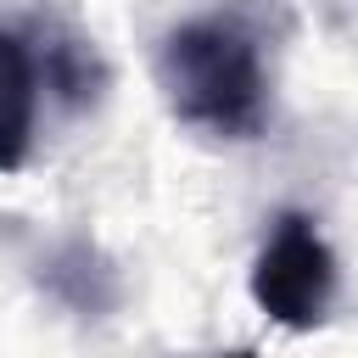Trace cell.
I'll list each match as a JSON object with an SVG mask.
<instances>
[{
	"instance_id": "cell-1",
	"label": "cell",
	"mask_w": 358,
	"mask_h": 358,
	"mask_svg": "<svg viewBox=\"0 0 358 358\" xmlns=\"http://www.w3.org/2000/svg\"><path fill=\"white\" fill-rule=\"evenodd\" d=\"M157 90L168 112L218 140H252L268 123V73L252 28L235 17H190L157 45Z\"/></svg>"
},
{
	"instance_id": "cell-2",
	"label": "cell",
	"mask_w": 358,
	"mask_h": 358,
	"mask_svg": "<svg viewBox=\"0 0 358 358\" xmlns=\"http://www.w3.org/2000/svg\"><path fill=\"white\" fill-rule=\"evenodd\" d=\"M330 296H336V257L324 235L302 213H285L252 263V302L285 330H313L324 324Z\"/></svg>"
},
{
	"instance_id": "cell-3",
	"label": "cell",
	"mask_w": 358,
	"mask_h": 358,
	"mask_svg": "<svg viewBox=\"0 0 358 358\" xmlns=\"http://www.w3.org/2000/svg\"><path fill=\"white\" fill-rule=\"evenodd\" d=\"M34 106H39V73L17 34L0 28V168H17L34 140Z\"/></svg>"
},
{
	"instance_id": "cell-4",
	"label": "cell",
	"mask_w": 358,
	"mask_h": 358,
	"mask_svg": "<svg viewBox=\"0 0 358 358\" xmlns=\"http://www.w3.org/2000/svg\"><path fill=\"white\" fill-rule=\"evenodd\" d=\"M45 285H50L62 302H73L78 313H106V308L117 302V274H112V263H106L95 246H84V241H73V246H62V252L50 257Z\"/></svg>"
}]
</instances>
